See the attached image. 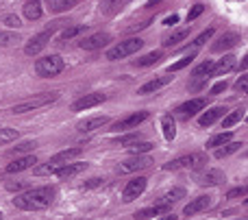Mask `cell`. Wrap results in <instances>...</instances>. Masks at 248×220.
I'll list each match as a JSON object with an SVG mask.
<instances>
[{"label":"cell","mask_w":248,"mask_h":220,"mask_svg":"<svg viewBox=\"0 0 248 220\" xmlns=\"http://www.w3.org/2000/svg\"><path fill=\"white\" fill-rule=\"evenodd\" d=\"M57 196V190L52 186H44V188H35V190H26L22 194H17L13 199V207L22 209V212H39L52 205Z\"/></svg>","instance_id":"obj_1"},{"label":"cell","mask_w":248,"mask_h":220,"mask_svg":"<svg viewBox=\"0 0 248 220\" xmlns=\"http://www.w3.org/2000/svg\"><path fill=\"white\" fill-rule=\"evenodd\" d=\"M81 153H83L81 146H74V148H68V151L57 153L55 157H50V159H48V164L35 168V174H37V177H44V174H55L61 166H65V164H70L72 159H77Z\"/></svg>","instance_id":"obj_2"},{"label":"cell","mask_w":248,"mask_h":220,"mask_svg":"<svg viewBox=\"0 0 248 220\" xmlns=\"http://www.w3.org/2000/svg\"><path fill=\"white\" fill-rule=\"evenodd\" d=\"M59 98V92H46V94H37L29 100H22V103L13 105L11 107V113H26V111H35L39 107H46V105L55 103Z\"/></svg>","instance_id":"obj_3"},{"label":"cell","mask_w":248,"mask_h":220,"mask_svg":"<svg viewBox=\"0 0 248 220\" xmlns=\"http://www.w3.org/2000/svg\"><path fill=\"white\" fill-rule=\"evenodd\" d=\"M63 68H65V63L59 55L42 57V59H37V63H35V72H37L39 77H57L59 72H63Z\"/></svg>","instance_id":"obj_4"},{"label":"cell","mask_w":248,"mask_h":220,"mask_svg":"<svg viewBox=\"0 0 248 220\" xmlns=\"http://www.w3.org/2000/svg\"><path fill=\"white\" fill-rule=\"evenodd\" d=\"M141 46H144V39H140V37H131V39H126V42L116 44V46H113L111 50L107 52V59H109V61L124 59V57H128V55H133V52H137Z\"/></svg>","instance_id":"obj_5"},{"label":"cell","mask_w":248,"mask_h":220,"mask_svg":"<svg viewBox=\"0 0 248 220\" xmlns=\"http://www.w3.org/2000/svg\"><path fill=\"white\" fill-rule=\"evenodd\" d=\"M205 161H207V157L202 155V153H189V155H183V157H179V159L166 164V166H163V170H181V168L196 170V168H201Z\"/></svg>","instance_id":"obj_6"},{"label":"cell","mask_w":248,"mask_h":220,"mask_svg":"<svg viewBox=\"0 0 248 220\" xmlns=\"http://www.w3.org/2000/svg\"><path fill=\"white\" fill-rule=\"evenodd\" d=\"M148 118V111H137V113H131V116L122 118V120L113 122L111 129L109 131H116V133H120V131H128V129H135V126H140L141 122Z\"/></svg>","instance_id":"obj_7"},{"label":"cell","mask_w":248,"mask_h":220,"mask_svg":"<svg viewBox=\"0 0 248 220\" xmlns=\"http://www.w3.org/2000/svg\"><path fill=\"white\" fill-rule=\"evenodd\" d=\"M144 190H146V179L144 177L131 179V181L126 183V188H124V192H122V201L124 203H131V201H135L137 196H141Z\"/></svg>","instance_id":"obj_8"},{"label":"cell","mask_w":248,"mask_h":220,"mask_svg":"<svg viewBox=\"0 0 248 220\" xmlns=\"http://www.w3.org/2000/svg\"><path fill=\"white\" fill-rule=\"evenodd\" d=\"M50 35H52V29L44 31V33H39V35H35V37L24 46V52H26L29 57L39 55V52H42L44 48H46V44H48V39H50Z\"/></svg>","instance_id":"obj_9"},{"label":"cell","mask_w":248,"mask_h":220,"mask_svg":"<svg viewBox=\"0 0 248 220\" xmlns=\"http://www.w3.org/2000/svg\"><path fill=\"white\" fill-rule=\"evenodd\" d=\"M105 98H107V96L100 94V92H94V94H85L83 98H78L77 103L72 105V111H85V109H92V107H96V105L105 103Z\"/></svg>","instance_id":"obj_10"},{"label":"cell","mask_w":248,"mask_h":220,"mask_svg":"<svg viewBox=\"0 0 248 220\" xmlns=\"http://www.w3.org/2000/svg\"><path fill=\"white\" fill-rule=\"evenodd\" d=\"M150 164H153V159H150V157H146V155H133L131 159L122 161L120 173H137V170L148 168Z\"/></svg>","instance_id":"obj_11"},{"label":"cell","mask_w":248,"mask_h":220,"mask_svg":"<svg viewBox=\"0 0 248 220\" xmlns=\"http://www.w3.org/2000/svg\"><path fill=\"white\" fill-rule=\"evenodd\" d=\"M109 42H111V35L109 33H94V35H90V37L83 39L81 48L83 50H98V48L107 46Z\"/></svg>","instance_id":"obj_12"},{"label":"cell","mask_w":248,"mask_h":220,"mask_svg":"<svg viewBox=\"0 0 248 220\" xmlns=\"http://www.w3.org/2000/svg\"><path fill=\"white\" fill-rule=\"evenodd\" d=\"M211 203H214V201H211V196H198V199H194L192 203L185 205L183 214H185V216H194V214H201V212H205V209H209Z\"/></svg>","instance_id":"obj_13"},{"label":"cell","mask_w":248,"mask_h":220,"mask_svg":"<svg viewBox=\"0 0 248 220\" xmlns=\"http://www.w3.org/2000/svg\"><path fill=\"white\" fill-rule=\"evenodd\" d=\"M105 125H109L107 116H94V118H87V120L78 122L77 129L81 131V133H92V131H96V129H103Z\"/></svg>","instance_id":"obj_14"},{"label":"cell","mask_w":248,"mask_h":220,"mask_svg":"<svg viewBox=\"0 0 248 220\" xmlns=\"http://www.w3.org/2000/svg\"><path fill=\"white\" fill-rule=\"evenodd\" d=\"M233 68H235V57H233V55H227V57H222L218 63H214V68H211V74H209V77H224V74H229Z\"/></svg>","instance_id":"obj_15"},{"label":"cell","mask_w":248,"mask_h":220,"mask_svg":"<svg viewBox=\"0 0 248 220\" xmlns=\"http://www.w3.org/2000/svg\"><path fill=\"white\" fill-rule=\"evenodd\" d=\"M37 164V157L35 155H26V157H20V159H16L13 164L7 166V173L9 174H16V173H24V170L33 168V166Z\"/></svg>","instance_id":"obj_16"},{"label":"cell","mask_w":248,"mask_h":220,"mask_svg":"<svg viewBox=\"0 0 248 220\" xmlns=\"http://www.w3.org/2000/svg\"><path fill=\"white\" fill-rule=\"evenodd\" d=\"M205 105H207V98H192V100H187V103L181 105V107H179V113H181L183 118L194 116V113L202 111V109H205Z\"/></svg>","instance_id":"obj_17"},{"label":"cell","mask_w":248,"mask_h":220,"mask_svg":"<svg viewBox=\"0 0 248 220\" xmlns=\"http://www.w3.org/2000/svg\"><path fill=\"white\" fill-rule=\"evenodd\" d=\"M224 113H227V109H224V107H211L209 111H205L201 118H198V125H201V126H211L216 120L224 118Z\"/></svg>","instance_id":"obj_18"},{"label":"cell","mask_w":248,"mask_h":220,"mask_svg":"<svg viewBox=\"0 0 248 220\" xmlns=\"http://www.w3.org/2000/svg\"><path fill=\"white\" fill-rule=\"evenodd\" d=\"M170 81H172V77H157V79H153V81L144 83V85L137 90V94H153V92H157V90H161V87H166Z\"/></svg>","instance_id":"obj_19"},{"label":"cell","mask_w":248,"mask_h":220,"mask_svg":"<svg viewBox=\"0 0 248 220\" xmlns=\"http://www.w3.org/2000/svg\"><path fill=\"white\" fill-rule=\"evenodd\" d=\"M222 181H224V173H222V170H218V168L207 170V173L198 179V183H201V186H220Z\"/></svg>","instance_id":"obj_20"},{"label":"cell","mask_w":248,"mask_h":220,"mask_svg":"<svg viewBox=\"0 0 248 220\" xmlns=\"http://www.w3.org/2000/svg\"><path fill=\"white\" fill-rule=\"evenodd\" d=\"M85 168H87V164H65V166H61L55 174L59 179H72V177H77L78 173H83Z\"/></svg>","instance_id":"obj_21"},{"label":"cell","mask_w":248,"mask_h":220,"mask_svg":"<svg viewBox=\"0 0 248 220\" xmlns=\"http://www.w3.org/2000/svg\"><path fill=\"white\" fill-rule=\"evenodd\" d=\"M183 196H185V190H183V188H172L170 192H166V194L161 196V203H159V205H163V207L170 209L172 205H174L176 201H181Z\"/></svg>","instance_id":"obj_22"},{"label":"cell","mask_w":248,"mask_h":220,"mask_svg":"<svg viewBox=\"0 0 248 220\" xmlns=\"http://www.w3.org/2000/svg\"><path fill=\"white\" fill-rule=\"evenodd\" d=\"M166 212H168V207H163V205H153V207H146V209L135 212V220H146V218L159 216V214H166Z\"/></svg>","instance_id":"obj_23"},{"label":"cell","mask_w":248,"mask_h":220,"mask_svg":"<svg viewBox=\"0 0 248 220\" xmlns=\"http://www.w3.org/2000/svg\"><path fill=\"white\" fill-rule=\"evenodd\" d=\"M77 4V0H48V9L50 13H63L68 9H72Z\"/></svg>","instance_id":"obj_24"},{"label":"cell","mask_w":248,"mask_h":220,"mask_svg":"<svg viewBox=\"0 0 248 220\" xmlns=\"http://www.w3.org/2000/svg\"><path fill=\"white\" fill-rule=\"evenodd\" d=\"M24 16L29 20H39L42 17V4H39V0H29L24 4Z\"/></svg>","instance_id":"obj_25"},{"label":"cell","mask_w":248,"mask_h":220,"mask_svg":"<svg viewBox=\"0 0 248 220\" xmlns=\"http://www.w3.org/2000/svg\"><path fill=\"white\" fill-rule=\"evenodd\" d=\"M240 148H242L240 142H227V144H222V146H218V151H216V157H218V159H224V157L233 155V153L240 151Z\"/></svg>","instance_id":"obj_26"},{"label":"cell","mask_w":248,"mask_h":220,"mask_svg":"<svg viewBox=\"0 0 248 220\" xmlns=\"http://www.w3.org/2000/svg\"><path fill=\"white\" fill-rule=\"evenodd\" d=\"M161 126H163V135H166V140H168V142H172V140L176 138V125H174V120H172L170 116H163Z\"/></svg>","instance_id":"obj_27"},{"label":"cell","mask_w":248,"mask_h":220,"mask_svg":"<svg viewBox=\"0 0 248 220\" xmlns=\"http://www.w3.org/2000/svg\"><path fill=\"white\" fill-rule=\"evenodd\" d=\"M189 35V26H183V29H179V31H174V33L170 35V37L163 42V46H176L179 42H183L185 37Z\"/></svg>","instance_id":"obj_28"},{"label":"cell","mask_w":248,"mask_h":220,"mask_svg":"<svg viewBox=\"0 0 248 220\" xmlns=\"http://www.w3.org/2000/svg\"><path fill=\"white\" fill-rule=\"evenodd\" d=\"M231 138H233L231 131H224V133H218V135H214V138H211L209 142H207V148H218V146H222V144L231 142Z\"/></svg>","instance_id":"obj_29"},{"label":"cell","mask_w":248,"mask_h":220,"mask_svg":"<svg viewBox=\"0 0 248 220\" xmlns=\"http://www.w3.org/2000/svg\"><path fill=\"white\" fill-rule=\"evenodd\" d=\"M20 138L17 129H11V126H0V144H9V142H16Z\"/></svg>","instance_id":"obj_30"},{"label":"cell","mask_w":248,"mask_h":220,"mask_svg":"<svg viewBox=\"0 0 248 220\" xmlns=\"http://www.w3.org/2000/svg\"><path fill=\"white\" fill-rule=\"evenodd\" d=\"M211 68H214V61H211V59L202 61L201 65H196V70L192 72V77H194V79H205V77H209V74H211Z\"/></svg>","instance_id":"obj_31"},{"label":"cell","mask_w":248,"mask_h":220,"mask_svg":"<svg viewBox=\"0 0 248 220\" xmlns=\"http://www.w3.org/2000/svg\"><path fill=\"white\" fill-rule=\"evenodd\" d=\"M83 31H85V24L68 26V29H63V31H61L59 39H61V42H65V39H72V37H77V35H78V33H83Z\"/></svg>","instance_id":"obj_32"},{"label":"cell","mask_w":248,"mask_h":220,"mask_svg":"<svg viewBox=\"0 0 248 220\" xmlns=\"http://www.w3.org/2000/svg\"><path fill=\"white\" fill-rule=\"evenodd\" d=\"M244 118V109H235L233 113H229V116H224V122H222V126L224 129H231L233 125H237V122Z\"/></svg>","instance_id":"obj_33"},{"label":"cell","mask_w":248,"mask_h":220,"mask_svg":"<svg viewBox=\"0 0 248 220\" xmlns=\"http://www.w3.org/2000/svg\"><path fill=\"white\" fill-rule=\"evenodd\" d=\"M159 59H161V52L155 50V52H148V55H144L141 59H137V65H140V68H146V65H155Z\"/></svg>","instance_id":"obj_34"},{"label":"cell","mask_w":248,"mask_h":220,"mask_svg":"<svg viewBox=\"0 0 248 220\" xmlns=\"http://www.w3.org/2000/svg\"><path fill=\"white\" fill-rule=\"evenodd\" d=\"M128 151L133 153V155H141V153H148V151H153L155 148V144H150V142H135V144H131V146H126Z\"/></svg>","instance_id":"obj_35"},{"label":"cell","mask_w":248,"mask_h":220,"mask_svg":"<svg viewBox=\"0 0 248 220\" xmlns=\"http://www.w3.org/2000/svg\"><path fill=\"white\" fill-rule=\"evenodd\" d=\"M211 37H214V29H207V31H202V33L198 35V37L192 42V48H194V50H196V48H201L205 42H209Z\"/></svg>","instance_id":"obj_36"},{"label":"cell","mask_w":248,"mask_h":220,"mask_svg":"<svg viewBox=\"0 0 248 220\" xmlns=\"http://www.w3.org/2000/svg\"><path fill=\"white\" fill-rule=\"evenodd\" d=\"M235 39H237L235 35H224V37L220 39L218 44H214V50H216V52H220V50H224V48H231L233 44H235Z\"/></svg>","instance_id":"obj_37"},{"label":"cell","mask_w":248,"mask_h":220,"mask_svg":"<svg viewBox=\"0 0 248 220\" xmlns=\"http://www.w3.org/2000/svg\"><path fill=\"white\" fill-rule=\"evenodd\" d=\"M20 35L17 33H0V46H13V44L20 42Z\"/></svg>","instance_id":"obj_38"},{"label":"cell","mask_w":248,"mask_h":220,"mask_svg":"<svg viewBox=\"0 0 248 220\" xmlns=\"http://www.w3.org/2000/svg\"><path fill=\"white\" fill-rule=\"evenodd\" d=\"M192 61H194V52H192V55H187V57H183V59H179V61H176V63H172L168 70H170V72H179V70L187 68V65L192 63Z\"/></svg>","instance_id":"obj_39"},{"label":"cell","mask_w":248,"mask_h":220,"mask_svg":"<svg viewBox=\"0 0 248 220\" xmlns=\"http://www.w3.org/2000/svg\"><path fill=\"white\" fill-rule=\"evenodd\" d=\"M140 135H137V133H133V135H126V138H120V140H118V146H124V148H126V146H131V144H135V142H140Z\"/></svg>","instance_id":"obj_40"},{"label":"cell","mask_w":248,"mask_h":220,"mask_svg":"<svg viewBox=\"0 0 248 220\" xmlns=\"http://www.w3.org/2000/svg\"><path fill=\"white\" fill-rule=\"evenodd\" d=\"M2 22L9 26V29H20V26H22V22H20V17H17V16H7Z\"/></svg>","instance_id":"obj_41"},{"label":"cell","mask_w":248,"mask_h":220,"mask_svg":"<svg viewBox=\"0 0 248 220\" xmlns=\"http://www.w3.org/2000/svg\"><path fill=\"white\" fill-rule=\"evenodd\" d=\"M202 11H205V7H202V4H194V9L187 13V22H194L198 16H202Z\"/></svg>","instance_id":"obj_42"},{"label":"cell","mask_w":248,"mask_h":220,"mask_svg":"<svg viewBox=\"0 0 248 220\" xmlns=\"http://www.w3.org/2000/svg\"><path fill=\"white\" fill-rule=\"evenodd\" d=\"M33 146H35V142H22V144H17V146L13 148L11 155H17V153H26V151H31Z\"/></svg>","instance_id":"obj_43"},{"label":"cell","mask_w":248,"mask_h":220,"mask_svg":"<svg viewBox=\"0 0 248 220\" xmlns=\"http://www.w3.org/2000/svg\"><path fill=\"white\" fill-rule=\"evenodd\" d=\"M240 196H246V186L242 188H235V190H231L227 194V199H240Z\"/></svg>","instance_id":"obj_44"},{"label":"cell","mask_w":248,"mask_h":220,"mask_svg":"<svg viewBox=\"0 0 248 220\" xmlns=\"http://www.w3.org/2000/svg\"><path fill=\"white\" fill-rule=\"evenodd\" d=\"M224 90H227V81H220V83H216V85L211 87L209 94H211V96H216V94H220V92H224Z\"/></svg>","instance_id":"obj_45"},{"label":"cell","mask_w":248,"mask_h":220,"mask_svg":"<svg viewBox=\"0 0 248 220\" xmlns=\"http://www.w3.org/2000/svg\"><path fill=\"white\" fill-rule=\"evenodd\" d=\"M235 90L237 92H246V74H242V79L235 83Z\"/></svg>","instance_id":"obj_46"},{"label":"cell","mask_w":248,"mask_h":220,"mask_svg":"<svg viewBox=\"0 0 248 220\" xmlns=\"http://www.w3.org/2000/svg\"><path fill=\"white\" fill-rule=\"evenodd\" d=\"M98 186H103V179H90V183H85V190H90V188H98Z\"/></svg>","instance_id":"obj_47"},{"label":"cell","mask_w":248,"mask_h":220,"mask_svg":"<svg viewBox=\"0 0 248 220\" xmlns=\"http://www.w3.org/2000/svg\"><path fill=\"white\" fill-rule=\"evenodd\" d=\"M176 22H179V16H176V13H172L170 17H166V20H163V24H166V26H174Z\"/></svg>","instance_id":"obj_48"},{"label":"cell","mask_w":248,"mask_h":220,"mask_svg":"<svg viewBox=\"0 0 248 220\" xmlns=\"http://www.w3.org/2000/svg\"><path fill=\"white\" fill-rule=\"evenodd\" d=\"M122 2H126V0H107V2H105V9H113V7H120Z\"/></svg>","instance_id":"obj_49"},{"label":"cell","mask_w":248,"mask_h":220,"mask_svg":"<svg viewBox=\"0 0 248 220\" xmlns=\"http://www.w3.org/2000/svg\"><path fill=\"white\" fill-rule=\"evenodd\" d=\"M9 190H20V188H24V183H9Z\"/></svg>","instance_id":"obj_50"},{"label":"cell","mask_w":248,"mask_h":220,"mask_svg":"<svg viewBox=\"0 0 248 220\" xmlns=\"http://www.w3.org/2000/svg\"><path fill=\"white\" fill-rule=\"evenodd\" d=\"M159 220H179V218H176L174 214H166V216H163V218H159Z\"/></svg>","instance_id":"obj_51"},{"label":"cell","mask_w":248,"mask_h":220,"mask_svg":"<svg viewBox=\"0 0 248 220\" xmlns=\"http://www.w3.org/2000/svg\"><path fill=\"white\" fill-rule=\"evenodd\" d=\"M161 2V0H148V4H146V7H155V4H159Z\"/></svg>","instance_id":"obj_52"},{"label":"cell","mask_w":248,"mask_h":220,"mask_svg":"<svg viewBox=\"0 0 248 220\" xmlns=\"http://www.w3.org/2000/svg\"><path fill=\"white\" fill-rule=\"evenodd\" d=\"M0 220H2V214H0Z\"/></svg>","instance_id":"obj_53"}]
</instances>
